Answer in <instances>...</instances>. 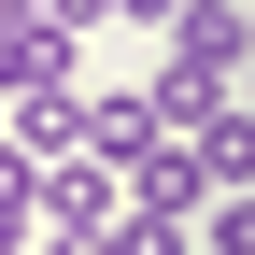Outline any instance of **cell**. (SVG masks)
Segmentation results:
<instances>
[{
	"instance_id": "obj_1",
	"label": "cell",
	"mask_w": 255,
	"mask_h": 255,
	"mask_svg": "<svg viewBox=\"0 0 255 255\" xmlns=\"http://www.w3.org/2000/svg\"><path fill=\"white\" fill-rule=\"evenodd\" d=\"M71 57H85V0H0V100L71 85Z\"/></svg>"
},
{
	"instance_id": "obj_9",
	"label": "cell",
	"mask_w": 255,
	"mask_h": 255,
	"mask_svg": "<svg viewBox=\"0 0 255 255\" xmlns=\"http://www.w3.org/2000/svg\"><path fill=\"white\" fill-rule=\"evenodd\" d=\"M100 14H128V28H156V14H170V0H85V28H100Z\"/></svg>"
},
{
	"instance_id": "obj_6",
	"label": "cell",
	"mask_w": 255,
	"mask_h": 255,
	"mask_svg": "<svg viewBox=\"0 0 255 255\" xmlns=\"http://www.w3.org/2000/svg\"><path fill=\"white\" fill-rule=\"evenodd\" d=\"M184 156H199L213 199H241V184H255V114H241V100H213L199 128H184Z\"/></svg>"
},
{
	"instance_id": "obj_8",
	"label": "cell",
	"mask_w": 255,
	"mask_h": 255,
	"mask_svg": "<svg viewBox=\"0 0 255 255\" xmlns=\"http://www.w3.org/2000/svg\"><path fill=\"white\" fill-rule=\"evenodd\" d=\"M213 255H255V184H241V199H213Z\"/></svg>"
},
{
	"instance_id": "obj_4",
	"label": "cell",
	"mask_w": 255,
	"mask_h": 255,
	"mask_svg": "<svg viewBox=\"0 0 255 255\" xmlns=\"http://www.w3.org/2000/svg\"><path fill=\"white\" fill-rule=\"evenodd\" d=\"M0 142H14L28 170H57V156H85V85H28V100H14V128H0Z\"/></svg>"
},
{
	"instance_id": "obj_5",
	"label": "cell",
	"mask_w": 255,
	"mask_h": 255,
	"mask_svg": "<svg viewBox=\"0 0 255 255\" xmlns=\"http://www.w3.org/2000/svg\"><path fill=\"white\" fill-rule=\"evenodd\" d=\"M114 184H128V213H170V227H184V213L213 199V184H199V156H184V142H142V156H128Z\"/></svg>"
},
{
	"instance_id": "obj_10",
	"label": "cell",
	"mask_w": 255,
	"mask_h": 255,
	"mask_svg": "<svg viewBox=\"0 0 255 255\" xmlns=\"http://www.w3.org/2000/svg\"><path fill=\"white\" fill-rule=\"evenodd\" d=\"M241 43H255V0H241Z\"/></svg>"
},
{
	"instance_id": "obj_11",
	"label": "cell",
	"mask_w": 255,
	"mask_h": 255,
	"mask_svg": "<svg viewBox=\"0 0 255 255\" xmlns=\"http://www.w3.org/2000/svg\"><path fill=\"white\" fill-rule=\"evenodd\" d=\"M28 255H57V241H28Z\"/></svg>"
},
{
	"instance_id": "obj_2",
	"label": "cell",
	"mask_w": 255,
	"mask_h": 255,
	"mask_svg": "<svg viewBox=\"0 0 255 255\" xmlns=\"http://www.w3.org/2000/svg\"><path fill=\"white\" fill-rule=\"evenodd\" d=\"M156 71H184V85H227L241 100V71H255V43H241V0H170V14H156Z\"/></svg>"
},
{
	"instance_id": "obj_7",
	"label": "cell",
	"mask_w": 255,
	"mask_h": 255,
	"mask_svg": "<svg viewBox=\"0 0 255 255\" xmlns=\"http://www.w3.org/2000/svg\"><path fill=\"white\" fill-rule=\"evenodd\" d=\"M28 241H43V170L0 142V255H28Z\"/></svg>"
},
{
	"instance_id": "obj_3",
	"label": "cell",
	"mask_w": 255,
	"mask_h": 255,
	"mask_svg": "<svg viewBox=\"0 0 255 255\" xmlns=\"http://www.w3.org/2000/svg\"><path fill=\"white\" fill-rule=\"evenodd\" d=\"M114 213H128V184L100 170V156H57V170H43V241H57V255H85Z\"/></svg>"
}]
</instances>
